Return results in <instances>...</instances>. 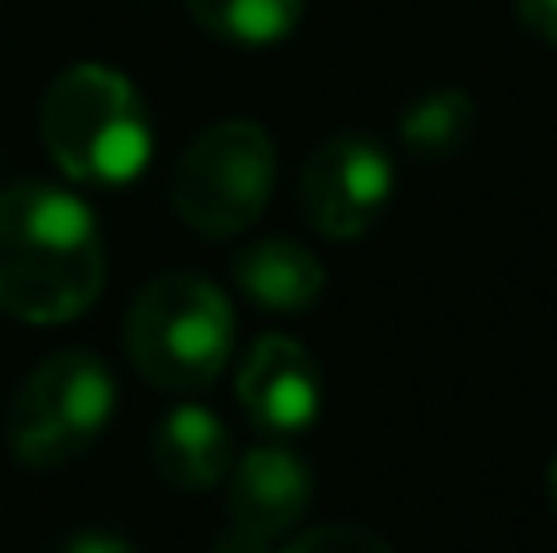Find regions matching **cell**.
I'll list each match as a JSON object with an SVG mask.
<instances>
[{"label":"cell","mask_w":557,"mask_h":553,"mask_svg":"<svg viewBox=\"0 0 557 553\" xmlns=\"http://www.w3.org/2000/svg\"><path fill=\"white\" fill-rule=\"evenodd\" d=\"M274 553H396V549L367 525H318V529L294 534Z\"/></svg>","instance_id":"obj_13"},{"label":"cell","mask_w":557,"mask_h":553,"mask_svg":"<svg viewBox=\"0 0 557 553\" xmlns=\"http://www.w3.org/2000/svg\"><path fill=\"white\" fill-rule=\"evenodd\" d=\"M548 505H553V515H557V451H553V460H548Z\"/></svg>","instance_id":"obj_16"},{"label":"cell","mask_w":557,"mask_h":553,"mask_svg":"<svg viewBox=\"0 0 557 553\" xmlns=\"http://www.w3.org/2000/svg\"><path fill=\"white\" fill-rule=\"evenodd\" d=\"M278 152L255 118H221L191 137L172 172V211L211 241L250 231L274 196Z\"/></svg>","instance_id":"obj_5"},{"label":"cell","mask_w":557,"mask_h":553,"mask_svg":"<svg viewBox=\"0 0 557 553\" xmlns=\"http://www.w3.org/2000/svg\"><path fill=\"white\" fill-rule=\"evenodd\" d=\"M152 466L157 476L172 490H211L231 476L235 466V446L231 431L215 411L196 407V402H182L162 417L152 437Z\"/></svg>","instance_id":"obj_10"},{"label":"cell","mask_w":557,"mask_h":553,"mask_svg":"<svg viewBox=\"0 0 557 553\" xmlns=\"http://www.w3.org/2000/svg\"><path fill=\"white\" fill-rule=\"evenodd\" d=\"M39 143L84 186H127L152 162V118L127 74L74 64L39 98Z\"/></svg>","instance_id":"obj_2"},{"label":"cell","mask_w":557,"mask_h":553,"mask_svg":"<svg viewBox=\"0 0 557 553\" xmlns=\"http://www.w3.org/2000/svg\"><path fill=\"white\" fill-rule=\"evenodd\" d=\"M64 553H137L133 544H123L117 534H103V529H88V534H74L64 544Z\"/></svg>","instance_id":"obj_15"},{"label":"cell","mask_w":557,"mask_h":553,"mask_svg":"<svg viewBox=\"0 0 557 553\" xmlns=\"http://www.w3.org/2000/svg\"><path fill=\"white\" fill-rule=\"evenodd\" d=\"M519 25L529 29L539 45L557 49V0H519Z\"/></svg>","instance_id":"obj_14"},{"label":"cell","mask_w":557,"mask_h":553,"mask_svg":"<svg viewBox=\"0 0 557 553\" xmlns=\"http://www.w3.org/2000/svg\"><path fill=\"white\" fill-rule=\"evenodd\" d=\"M396 192V162L362 133H337L313 147L298 172V211L323 241H362Z\"/></svg>","instance_id":"obj_6"},{"label":"cell","mask_w":557,"mask_h":553,"mask_svg":"<svg viewBox=\"0 0 557 553\" xmlns=\"http://www.w3.org/2000/svg\"><path fill=\"white\" fill-rule=\"evenodd\" d=\"M225 490V534L274 553L284 534L304 525L313 505V476L288 446H255L231 466Z\"/></svg>","instance_id":"obj_8"},{"label":"cell","mask_w":557,"mask_h":553,"mask_svg":"<svg viewBox=\"0 0 557 553\" xmlns=\"http://www.w3.org/2000/svg\"><path fill=\"white\" fill-rule=\"evenodd\" d=\"M474 98L455 84L425 88L401 108V143L421 162H450L474 133Z\"/></svg>","instance_id":"obj_11"},{"label":"cell","mask_w":557,"mask_h":553,"mask_svg":"<svg viewBox=\"0 0 557 553\" xmlns=\"http://www.w3.org/2000/svg\"><path fill=\"white\" fill-rule=\"evenodd\" d=\"M98 216L74 192L15 182L0 192V309L20 323H69L103 294Z\"/></svg>","instance_id":"obj_1"},{"label":"cell","mask_w":557,"mask_h":553,"mask_svg":"<svg viewBox=\"0 0 557 553\" xmlns=\"http://www.w3.org/2000/svg\"><path fill=\"white\" fill-rule=\"evenodd\" d=\"M123 339L133 368L152 388L186 397L225 372L235 353V309L215 280L172 270L137 290Z\"/></svg>","instance_id":"obj_3"},{"label":"cell","mask_w":557,"mask_h":553,"mask_svg":"<svg viewBox=\"0 0 557 553\" xmlns=\"http://www.w3.org/2000/svg\"><path fill=\"white\" fill-rule=\"evenodd\" d=\"M113 411H117V382L98 353L88 348L49 353L10 397L5 446L29 470L69 466L103 437Z\"/></svg>","instance_id":"obj_4"},{"label":"cell","mask_w":557,"mask_h":553,"mask_svg":"<svg viewBox=\"0 0 557 553\" xmlns=\"http://www.w3.org/2000/svg\"><path fill=\"white\" fill-rule=\"evenodd\" d=\"M186 10L211 39L235 49L284 45L304 20V0H186Z\"/></svg>","instance_id":"obj_12"},{"label":"cell","mask_w":557,"mask_h":553,"mask_svg":"<svg viewBox=\"0 0 557 553\" xmlns=\"http://www.w3.org/2000/svg\"><path fill=\"white\" fill-rule=\"evenodd\" d=\"M235 397L255 431L288 441L308 431L323 411V372L313 353L288 333H264L235 368Z\"/></svg>","instance_id":"obj_7"},{"label":"cell","mask_w":557,"mask_h":553,"mask_svg":"<svg viewBox=\"0 0 557 553\" xmlns=\"http://www.w3.org/2000/svg\"><path fill=\"white\" fill-rule=\"evenodd\" d=\"M231 270L240 294L264 314H304L327 290L323 260L308 245L284 241V235H270V241H255L245 250H235Z\"/></svg>","instance_id":"obj_9"}]
</instances>
